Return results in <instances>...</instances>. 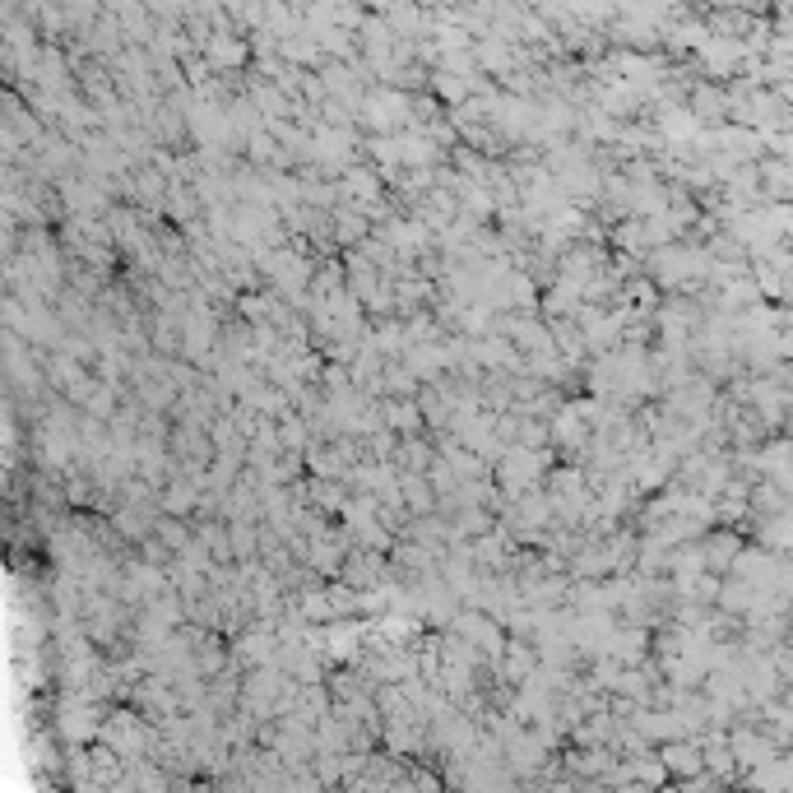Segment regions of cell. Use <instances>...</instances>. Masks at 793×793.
<instances>
[{"instance_id": "cell-1", "label": "cell", "mask_w": 793, "mask_h": 793, "mask_svg": "<svg viewBox=\"0 0 793 793\" xmlns=\"http://www.w3.org/2000/svg\"><path fill=\"white\" fill-rule=\"evenodd\" d=\"M390 423L399 427V432H413V427H418V408H404V404H390Z\"/></svg>"}]
</instances>
